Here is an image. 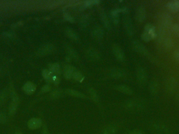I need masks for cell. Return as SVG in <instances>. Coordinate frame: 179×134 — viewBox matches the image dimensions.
Wrapping results in <instances>:
<instances>
[{"mask_svg": "<svg viewBox=\"0 0 179 134\" xmlns=\"http://www.w3.org/2000/svg\"><path fill=\"white\" fill-rule=\"evenodd\" d=\"M132 45L133 48L136 52L140 54L143 56H145L150 59H152V58L150 57V54H149L148 50L146 48V47L144 46L143 45V44H141L140 42H139L138 40H135L132 43Z\"/></svg>", "mask_w": 179, "mask_h": 134, "instance_id": "1", "label": "cell"}, {"mask_svg": "<svg viewBox=\"0 0 179 134\" xmlns=\"http://www.w3.org/2000/svg\"><path fill=\"white\" fill-rule=\"evenodd\" d=\"M177 85V81L176 78L170 77L166 80L165 89L167 93L171 94L173 92Z\"/></svg>", "mask_w": 179, "mask_h": 134, "instance_id": "2", "label": "cell"}, {"mask_svg": "<svg viewBox=\"0 0 179 134\" xmlns=\"http://www.w3.org/2000/svg\"><path fill=\"white\" fill-rule=\"evenodd\" d=\"M137 78L138 82L142 85H145L147 81V73L143 68H139L137 71Z\"/></svg>", "mask_w": 179, "mask_h": 134, "instance_id": "3", "label": "cell"}, {"mask_svg": "<svg viewBox=\"0 0 179 134\" xmlns=\"http://www.w3.org/2000/svg\"><path fill=\"white\" fill-rule=\"evenodd\" d=\"M19 103V99L17 94H13L12 95V100L9 107V113L11 115H13L17 111Z\"/></svg>", "mask_w": 179, "mask_h": 134, "instance_id": "4", "label": "cell"}, {"mask_svg": "<svg viewBox=\"0 0 179 134\" xmlns=\"http://www.w3.org/2000/svg\"><path fill=\"white\" fill-rule=\"evenodd\" d=\"M54 49V46L51 44L45 45L38 49L37 54L39 56H45L51 53Z\"/></svg>", "mask_w": 179, "mask_h": 134, "instance_id": "5", "label": "cell"}, {"mask_svg": "<svg viewBox=\"0 0 179 134\" xmlns=\"http://www.w3.org/2000/svg\"><path fill=\"white\" fill-rule=\"evenodd\" d=\"M42 125V120L37 118H33L27 123V126L32 130H35L38 129L41 127Z\"/></svg>", "mask_w": 179, "mask_h": 134, "instance_id": "6", "label": "cell"}, {"mask_svg": "<svg viewBox=\"0 0 179 134\" xmlns=\"http://www.w3.org/2000/svg\"><path fill=\"white\" fill-rule=\"evenodd\" d=\"M124 26H125V29L126 31L127 34L129 36H132L134 34V27L132 25V20L130 19L129 17L127 16L125 17L124 20Z\"/></svg>", "mask_w": 179, "mask_h": 134, "instance_id": "7", "label": "cell"}, {"mask_svg": "<svg viewBox=\"0 0 179 134\" xmlns=\"http://www.w3.org/2000/svg\"><path fill=\"white\" fill-rule=\"evenodd\" d=\"M113 51L114 55L117 59L120 61H123L125 60V55L121 48L117 45H114L113 47Z\"/></svg>", "mask_w": 179, "mask_h": 134, "instance_id": "8", "label": "cell"}, {"mask_svg": "<svg viewBox=\"0 0 179 134\" xmlns=\"http://www.w3.org/2000/svg\"><path fill=\"white\" fill-rule=\"evenodd\" d=\"M125 71L123 69L115 68L110 71V76L115 79H120L125 76Z\"/></svg>", "mask_w": 179, "mask_h": 134, "instance_id": "9", "label": "cell"}, {"mask_svg": "<svg viewBox=\"0 0 179 134\" xmlns=\"http://www.w3.org/2000/svg\"><path fill=\"white\" fill-rule=\"evenodd\" d=\"M136 20L138 22H143L146 18V10L144 6H139L136 13Z\"/></svg>", "mask_w": 179, "mask_h": 134, "instance_id": "10", "label": "cell"}, {"mask_svg": "<svg viewBox=\"0 0 179 134\" xmlns=\"http://www.w3.org/2000/svg\"><path fill=\"white\" fill-rule=\"evenodd\" d=\"M166 6L170 11L177 12L179 11V1L174 0L171 1L166 4Z\"/></svg>", "mask_w": 179, "mask_h": 134, "instance_id": "11", "label": "cell"}, {"mask_svg": "<svg viewBox=\"0 0 179 134\" xmlns=\"http://www.w3.org/2000/svg\"><path fill=\"white\" fill-rule=\"evenodd\" d=\"M87 55L89 59L93 61L98 60L100 58L99 53L93 49H90L87 51Z\"/></svg>", "mask_w": 179, "mask_h": 134, "instance_id": "12", "label": "cell"}, {"mask_svg": "<svg viewBox=\"0 0 179 134\" xmlns=\"http://www.w3.org/2000/svg\"><path fill=\"white\" fill-rule=\"evenodd\" d=\"M76 71V69L74 67L71 65H67L64 69V76L67 79H70L73 78V74Z\"/></svg>", "mask_w": 179, "mask_h": 134, "instance_id": "13", "label": "cell"}, {"mask_svg": "<svg viewBox=\"0 0 179 134\" xmlns=\"http://www.w3.org/2000/svg\"><path fill=\"white\" fill-rule=\"evenodd\" d=\"M159 84L156 81H152L149 84V91L151 94L154 95L157 94L159 91Z\"/></svg>", "mask_w": 179, "mask_h": 134, "instance_id": "14", "label": "cell"}, {"mask_svg": "<svg viewBox=\"0 0 179 134\" xmlns=\"http://www.w3.org/2000/svg\"><path fill=\"white\" fill-rule=\"evenodd\" d=\"M23 89L26 93L31 94L34 92L36 90V87L33 83L27 82L24 86Z\"/></svg>", "mask_w": 179, "mask_h": 134, "instance_id": "15", "label": "cell"}, {"mask_svg": "<svg viewBox=\"0 0 179 134\" xmlns=\"http://www.w3.org/2000/svg\"><path fill=\"white\" fill-rule=\"evenodd\" d=\"M145 32L151 34L152 39L156 38L157 36V34L155 32V27L151 24H147L146 25L145 27Z\"/></svg>", "mask_w": 179, "mask_h": 134, "instance_id": "16", "label": "cell"}, {"mask_svg": "<svg viewBox=\"0 0 179 134\" xmlns=\"http://www.w3.org/2000/svg\"><path fill=\"white\" fill-rule=\"evenodd\" d=\"M115 89L121 92L124 93L125 94H129L130 95L132 93V89H130V87H127L126 85H117L115 87Z\"/></svg>", "mask_w": 179, "mask_h": 134, "instance_id": "17", "label": "cell"}, {"mask_svg": "<svg viewBox=\"0 0 179 134\" xmlns=\"http://www.w3.org/2000/svg\"><path fill=\"white\" fill-rule=\"evenodd\" d=\"M104 32L103 31L100 27H97L93 30L92 32V35L94 38L99 40L103 38Z\"/></svg>", "mask_w": 179, "mask_h": 134, "instance_id": "18", "label": "cell"}, {"mask_svg": "<svg viewBox=\"0 0 179 134\" xmlns=\"http://www.w3.org/2000/svg\"><path fill=\"white\" fill-rule=\"evenodd\" d=\"M65 33H66L67 36L73 40H77L79 38L78 34L73 29H70V28L66 29Z\"/></svg>", "mask_w": 179, "mask_h": 134, "instance_id": "19", "label": "cell"}, {"mask_svg": "<svg viewBox=\"0 0 179 134\" xmlns=\"http://www.w3.org/2000/svg\"><path fill=\"white\" fill-rule=\"evenodd\" d=\"M44 79L48 82H53V73L51 72L50 71L48 70H44L43 71L42 73Z\"/></svg>", "mask_w": 179, "mask_h": 134, "instance_id": "20", "label": "cell"}, {"mask_svg": "<svg viewBox=\"0 0 179 134\" xmlns=\"http://www.w3.org/2000/svg\"><path fill=\"white\" fill-rule=\"evenodd\" d=\"M162 23L163 26H166V27H169L172 24V18L169 15H163L162 17Z\"/></svg>", "mask_w": 179, "mask_h": 134, "instance_id": "21", "label": "cell"}, {"mask_svg": "<svg viewBox=\"0 0 179 134\" xmlns=\"http://www.w3.org/2000/svg\"><path fill=\"white\" fill-rule=\"evenodd\" d=\"M49 69L50 71L52 73H54L57 75H59L61 73L60 70V68L59 64L57 63H54V64H51L49 65Z\"/></svg>", "mask_w": 179, "mask_h": 134, "instance_id": "22", "label": "cell"}, {"mask_svg": "<svg viewBox=\"0 0 179 134\" xmlns=\"http://www.w3.org/2000/svg\"><path fill=\"white\" fill-rule=\"evenodd\" d=\"M117 129L114 126H109L105 127L102 132L101 134H115Z\"/></svg>", "mask_w": 179, "mask_h": 134, "instance_id": "23", "label": "cell"}, {"mask_svg": "<svg viewBox=\"0 0 179 134\" xmlns=\"http://www.w3.org/2000/svg\"><path fill=\"white\" fill-rule=\"evenodd\" d=\"M101 18L102 22H103L104 25L105 26V27L108 29H110V23L109 22V19L107 17L106 15L105 14L104 12H102L101 13Z\"/></svg>", "mask_w": 179, "mask_h": 134, "instance_id": "24", "label": "cell"}, {"mask_svg": "<svg viewBox=\"0 0 179 134\" xmlns=\"http://www.w3.org/2000/svg\"><path fill=\"white\" fill-rule=\"evenodd\" d=\"M67 93L68 94H69V95H72V96H75L76 98H86V96L84 95V94L78 92V91H76L73 90L68 89L67 90Z\"/></svg>", "mask_w": 179, "mask_h": 134, "instance_id": "25", "label": "cell"}, {"mask_svg": "<svg viewBox=\"0 0 179 134\" xmlns=\"http://www.w3.org/2000/svg\"><path fill=\"white\" fill-rule=\"evenodd\" d=\"M73 78L74 79V80H76L77 81L80 82L83 81L84 79V77L83 75L76 70L74 72V73L73 74Z\"/></svg>", "mask_w": 179, "mask_h": 134, "instance_id": "26", "label": "cell"}, {"mask_svg": "<svg viewBox=\"0 0 179 134\" xmlns=\"http://www.w3.org/2000/svg\"><path fill=\"white\" fill-rule=\"evenodd\" d=\"M121 9H116L112 12V17L113 21L115 24L118 23L119 18H118V13L121 12Z\"/></svg>", "mask_w": 179, "mask_h": 134, "instance_id": "27", "label": "cell"}, {"mask_svg": "<svg viewBox=\"0 0 179 134\" xmlns=\"http://www.w3.org/2000/svg\"><path fill=\"white\" fill-rule=\"evenodd\" d=\"M141 39L145 42H148L152 39V38L151 35L149 33L144 32V33L141 34Z\"/></svg>", "mask_w": 179, "mask_h": 134, "instance_id": "28", "label": "cell"}, {"mask_svg": "<svg viewBox=\"0 0 179 134\" xmlns=\"http://www.w3.org/2000/svg\"><path fill=\"white\" fill-rule=\"evenodd\" d=\"M67 50L68 51V53H69V54H70L71 56L74 59L76 60H78L79 57H78V54H77V53L76 52V51L74 50L73 48H70V47H68Z\"/></svg>", "mask_w": 179, "mask_h": 134, "instance_id": "29", "label": "cell"}, {"mask_svg": "<svg viewBox=\"0 0 179 134\" xmlns=\"http://www.w3.org/2000/svg\"><path fill=\"white\" fill-rule=\"evenodd\" d=\"M89 92L90 93L91 96L93 100H94V101L96 102H99V97H98V94L94 89L91 88L89 90Z\"/></svg>", "mask_w": 179, "mask_h": 134, "instance_id": "30", "label": "cell"}, {"mask_svg": "<svg viewBox=\"0 0 179 134\" xmlns=\"http://www.w3.org/2000/svg\"><path fill=\"white\" fill-rule=\"evenodd\" d=\"M164 45L166 48H171L173 46V42L172 40V39H170L169 38H166L164 41Z\"/></svg>", "mask_w": 179, "mask_h": 134, "instance_id": "31", "label": "cell"}, {"mask_svg": "<svg viewBox=\"0 0 179 134\" xmlns=\"http://www.w3.org/2000/svg\"><path fill=\"white\" fill-rule=\"evenodd\" d=\"M64 18L65 19V20H67L68 22H71V23H73L74 22V19L73 18V17L71 16L70 15L68 14V13H65L64 14Z\"/></svg>", "mask_w": 179, "mask_h": 134, "instance_id": "32", "label": "cell"}, {"mask_svg": "<svg viewBox=\"0 0 179 134\" xmlns=\"http://www.w3.org/2000/svg\"><path fill=\"white\" fill-rule=\"evenodd\" d=\"M172 31L176 35H179V25L177 24H175L172 27Z\"/></svg>", "mask_w": 179, "mask_h": 134, "instance_id": "33", "label": "cell"}, {"mask_svg": "<svg viewBox=\"0 0 179 134\" xmlns=\"http://www.w3.org/2000/svg\"><path fill=\"white\" fill-rule=\"evenodd\" d=\"M99 1H86L84 3V6H93L94 4H96L97 3H99Z\"/></svg>", "mask_w": 179, "mask_h": 134, "instance_id": "34", "label": "cell"}, {"mask_svg": "<svg viewBox=\"0 0 179 134\" xmlns=\"http://www.w3.org/2000/svg\"><path fill=\"white\" fill-rule=\"evenodd\" d=\"M61 95V92L59 91H54L51 94V97L54 99H56L59 98Z\"/></svg>", "mask_w": 179, "mask_h": 134, "instance_id": "35", "label": "cell"}, {"mask_svg": "<svg viewBox=\"0 0 179 134\" xmlns=\"http://www.w3.org/2000/svg\"><path fill=\"white\" fill-rule=\"evenodd\" d=\"M88 23V18L86 17H84L82 18L81 20V25L82 26H85Z\"/></svg>", "mask_w": 179, "mask_h": 134, "instance_id": "36", "label": "cell"}, {"mask_svg": "<svg viewBox=\"0 0 179 134\" xmlns=\"http://www.w3.org/2000/svg\"><path fill=\"white\" fill-rule=\"evenodd\" d=\"M173 56L174 59L177 61H179V49L174 51L173 54Z\"/></svg>", "mask_w": 179, "mask_h": 134, "instance_id": "37", "label": "cell"}, {"mask_svg": "<svg viewBox=\"0 0 179 134\" xmlns=\"http://www.w3.org/2000/svg\"><path fill=\"white\" fill-rule=\"evenodd\" d=\"M6 121V116L4 114H0V123H4Z\"/></svg>", "mask_w": 179, "mask_h": 134, "instance_id": "38", "label": "cell"}, {"mask_svg": "<svg viewBox=\"0 0 179 134\" xmlns=\"http://www.w3.org/2000/svg\"><path fill=\"white\" fill-rule=\"evenodd\" d=\"M50 89V87H49V85H45L42 88V92H47L49 91Z\"/></svg>", "mask_w": 179, "mask_h": 134, "instance_id": "39", "label": "cell"}, {"mask_svg": "<svg viewBox=\"0 0 179 134\" xmlns=\"http://www.w3.org/2000/svg\"><path fill=\"white\" fill-rule=\"evenodd\" d=\"M53 82L55 84H58L59 82V78L57 76H54L53 78Z\"/></svg>", "mask_w": 179, "mask_h": 134, "instance_id": "40", "label": "cell"}, {"mask_svg": "<svg viewBox=\"0 0 179 134\" xmlns=\"http://www.w3.org/2000/svg\"><path fill=\"white\" fill-rule=\"evenodd\" d=\"M129 134H143V132H140V131H138V130H135V131H132L131 132H129Z\"/></svg>", "mask_w": 179, "mask_h": 134, "instance_id": "41", "label": "cell"}, {"mask_svg": "<svg viewBox=\"0 0 179 134\" xmlns=\"http://www.w3.org/2000/svg\"><path fill=\"white\" fill-rule=\"evenodd\" d=\"M22 134V133H21V132H17V133H16V134Z\"/></svg>", "mask_w": 179, "mask_h": 134, "instance_id": "42", "label": "cell"}, {"mask_svg": "<svg viewBox=\"0 0 179 134\" xmlns=\"http://www.w3.org/2000/svg\"><path fill=\"white\" fill-rule=\"evenodd\" d=\"M178 98H179V94H178Z\"/></svg>", "mask_w": 179, "mask_h": 134, "instance_id": "43", "label": "cell"}]
</instances>
